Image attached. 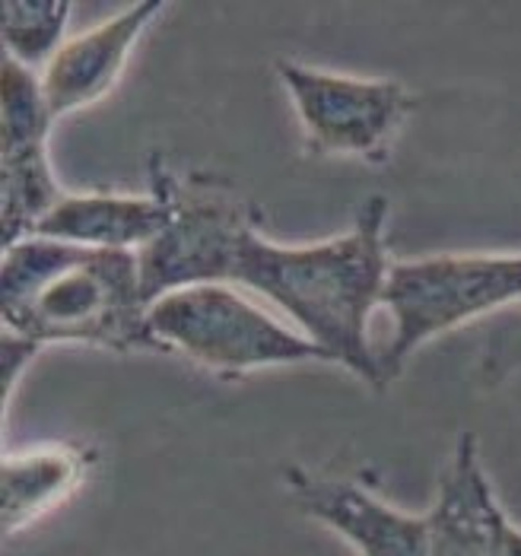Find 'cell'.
I'll list each match as a JSON object with an SVG mask.
<instances>
[{"mask_svg": "<svg viewBox=\"0 0 521 556\" xmlns=\"http://www.w3.org/2000/svg\"><path fill=\"white\" fill-rule=\"evenodd\" d=\"M385 229V194L366 198L347 232L331 239L283 245L255 229L239 255L232 287L274 302L331 366H344L359 382L382 391L369 321L382 305L389 280Z\"/></svg>", "mask_w": 521, "mask_h": 556, "instance_id": "cell-1", "label": "cell"}, {"mask_svg": "<svg viewBox=\"0 0 521 556\" xmlns=\"http://www.w3.org/2000/svg\"><path fill=\"white\" fill-rule=\"evenodd\" d=\"M3 331L48 346L87 343L112 353L150 350L137 252L84 249L26 236L3 249Z\"/></svg>", "mask_w": 521, "mask_h": 556, "instance_id": "cell-2", "label": "cell"}, {"mask_svg": "<svg viewBox=\"0 0 521 556\" xmlns=\"http://www.w3.org/2000/svg\"><path fill=\"white\" fill-rule=\"evenodd\" d=\"M150 350L175 353L219 379H245L264 369L328 363V356L232 283L173 290L147 308Z\"/></svg>", "mask_w": 521, "mask_h": 556, "instance_id": "cell-3", "label": "cell"}, {"mask_svg": "<svg viewBox=\"0 0 521 556\" xmlns=\"http://www.w3.org/2000/svg\"><path fill=\"white\" fill-rule=\"evenodd\" d=\"M150 191L160 194L166 223L140 252L147 302L201 283H232L245 239L260 229L258 207L226 178L211 172H178L150 156Z\"/></svg>", "mask_w": 521, "mask_h": 556, "instance_id": "cell-4", "label": "cell"}, {"mask_svg": "<svg viewBox=\"0 0 521 556\" xmlns=\"http://www.w3.org/2000/svg\"><path fill=\"white\" fill-rule=\"evenodd\" d=\"M519 300L521 255L442 252L391 261L382 293V308L391 315V338L379 346L382 388L420 346Z\"/></svg>", "mask_w": 521, "mask_h": 556, "instance_id": "cell-5", "label": "cell"}, {"mask_svg": "<svg viewBox=\"0 0 521 556\" xmlns=\"http://www.w3.org/2000/svg\"><path fill=\"white\" fill-rule=\"evenodd\" d=\"M274 67L312 156L385 163L417 109L414 92L389 77H353L293 58H280Z\"/></svg>", "mask_w": 521, "mask_h": 556, "instance_id": "cell-6", "label": "cell"}, {"mask_svg": "<svg viewBox=\"0 0 521 556\" xmlns=\"http://www.w3.org/2000/svg\"><path fill=\"white\" fill-rule=\"evenodd\" d=\"M3 125H0V216L3 249L33 236L51 207L67 194L51 166L48 137L54 118L48 112L39 74L3 58Z\"/></svg>", "mask_w": 521, "mask_h": 556, "instance_id": "cell-7", "label": "cell"}, {"mask_svg": "<svg viewBox=\"0 0 521 556\" xmlns=\"http://www.w3.org/2000/svg\"><path fill=\"white\" fill-rule=\"evenodd\" d=\"M283 483L312 521L334 531L356 556H430L427 515L404 513L363 483L290 465Z\"/></svg>", "mask_w": 521, "mask_h": 556, "instance_id": "cell-8", "label": "cell"}, {"mask_svg": "<svg viewBox=\"0 0 521 556\" xmlns=\"http://www.w3.org/2000/svg\"><path fill=\"white\" fill-rule=\"evenodd\" d=\"M163 13H166L163 0H140L61 45V51L39 74L51 118L61 122L74 112H84L89 105L102 102L122 84L134 48Z\"/></svg>", "mask_w": 521, "mask_h": 556, "instance_id": "cell-9", "label": "cell"}, {"mask_svg": "<svg viewBox=\"0 0 521 556\" xmlns=\"http://www.w3.org/2000/svg\"><path fill=\"white\" fill-rule=\"evenodd\" d=\"M512 518L483 468L474 432H461L427 513L430 556H506Z\"/></svg>", "mask_w": 521, "mask_h": 556, "instance_id": "cell-10", "label": "cell"}, {"mask_svg": "<svg viewBox=\"0 0 521 556\" xmlns=\"http://www.w3.org/2000/svg\"><path fill=\"white\" fill-rule=\"evenodd\" d=\"M99 465V448L87 442H45L7 452L0 471L3 534L16 538L71 503Z\"/></svg>", "mask_w": 521, "mask_h": 556, "instance_id": "cell-11", "label": "cell"}, {"mask_svg": "<svg viewBox=\"0 0 521 556\" xmlns=\"http://www.w3.org/2000/svg\"><path fill=\"white\" fill-rule=\"evenodd\" d=\"M166 207L150 188L143 194L125 191H67L33 236L105 249V252H143L163 229Z\"/></svg>", "mask_w": 521, "mask_h": 556, "instance_id": "cell-12", "label": "cell"}, {"mask_svg": "<svg viewBox=\"0 0 521 556\" xmlns=\"http://www.w3.org/2000/svg\"><path fill=\"white\" fill-rule=\"evenodd\" d=\"M0 16L7 58L36 74H42L45 64L67 42V0H7Z\"/></svg>", "mask_w": 521, "mask_h": 556, "instance_id": "cell-13", "label": "cell"}, {"mask_svg": "<svg viewBox=\"0 0 521 556\" xmlns=\"http://www.w3.org/2000/svg\"><path fill=\"white\" fill-rule=\"evenodd\" d=\"M42 353V346L16 334L3 331V353H0V382H3V407L13 401L20 379L26 376L29 363Z\"/></svg>", "mask_w": 521, "mask_h": 556, "instance_id": "cell-14", "label": "cell"}, {"mask_svg": "<svg viewBox=\"0 0 521 556\" xmlns=\"http://www.w3.org/2000/svg\"><path fill=\"white\" fill-rule=\"evenodd\" d=\"M506 556H521V525H509V538H506Z\"/></svg>", "mask_w": 521, "mask_h": 556, "instance_id": "cell-15", "label": "cell"}]
</instances>
